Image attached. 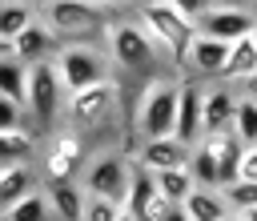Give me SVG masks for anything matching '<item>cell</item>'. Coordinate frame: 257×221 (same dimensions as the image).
<instances>
[{
    "instance_id": "1",
    "label": "cell",
    "mask_w": 257,
    "mask_h": 221,
    "mask_svg": "<svg viewBox=\"0 0 257 221\" xmlns=\"http://www.w3.org/2000/svg\"><path fill=\"white\" fill-rule=\"evenodd\" d=\"M133 16H137V24L153 36V44L161 48L165 64H169L177 76H185L189 48L197 44V20L185 16V12H181L177 4H169V0H149V4H141Z\"/></svg>"
},
{
    "instance_id": "2",
    "label": "cell",
    "mask_w": 257,
    "mask_h": 221,
    "mask_svg": "<svg viewBox=\"0 0 257 221\" xmlns=\"http://www.w3.org/2000/svg\"><path fill=\"white\" fill-rule=\"evenodd\" d=\"M60 44H104V32L112 24L108 8L96 0H48L36 12Z\"/></svg>"
},
{
    "instance_id": "3",
    "label": "cell",
    "mask_w": 257,
    "mask_h": 221,
    "mask_svg": "<svg viewBox=\"0 0 257 221\" xmlns=\"http://www.w3.org/2000/svg\"><path fill=\"white\" fill-rule=\"evenodd\" d=\"M237 161H241V141L233 133H205L189 149V177L201 189H225L237 181Z\"/></svg>"
},
{
    "instance_id": "4",
    "label": "cell",
    "mask_w": 257,
    "mask_h": 221,
    "mask_svg": "<svg viewBox=\"0 0 257 221\" xmlns=\"http://www.w3.org/2000/svg\"><path fill=\"white\" fill-rule=\"evenodd\" d=\"M64 104H68V92L48 64H32L28 68V88H24V113H28V129L36 137H48L64 125Z\"/></svg>"
},
{
    "instance_id": "5",
    "label": "cell",
    "mask_w": 257,
    "mask_h": 221,
    "mask_svg": "<svg viewBox=\"0 0 257 221\" xmlns=\"http://www.w3.org/2000/svg\"><path fill=\"white\" fill-rule=\"evenodd\" d=\"M104 52H108V64L120 68V72H149L157 64H165L161 48L153 44V36L133 20H112L108 32H104Z\"/></svg>"
},
{
    "instance_id": "6",
    "label": "cell",
    "mask_w": 257,
    "mask_h": 221,
    "mask_svg": "<svg viewBox=\"0 0 257 221\" xmlns=\"http://www.w3.org/2000/svg\"><path fill=\"white\" fill-rule=\"evenodd\" d=\"M52 68H56V76H60V84H64L68 96L80 92V88L116 80L104 44H60V52L52 56Z\"/></svg>"
},
{
    "instance_id": "7",
    "label": "cell",
    "mask_w": 257,
    "mask_h": 221,
    "mask_svg": "<svg viewBox=\"0 0 257 221\" xmlns=\"http://www.w3.org/2000/svg\"><path fill=\"white\" fill-rule=\"evenodd\" d=\"M177 88H181L177 72L149 80V88L137 100V137L141 141L173 137V125H177Z\"/></svg>"
},
{
    "instance_id": "8",
    "label": "cell",
    "mask_w": 257,
    "mask_h": 221,
    "mask_svg": "<svg viewBox=\"0 0 257 221\" xmlns=\"http://www.w3.org/2000/svg\"><path fill=\"white\" fill-rule=\"evenodd\" d=\"M128 181H133V157L124 149H100L80 169V189L88 197H104V201H116V205H124Z\"/></svg>"
},
{
    "instance_id": "9",
    "label": "cell",
    "mask_w": 257,
    "mask_h": 221,
    "mask_svg": "<svg viewBox=\"0 0 257 221\" xmlns=\"http://www.w3.org/2000/svg\"><path fill=\"white\" fill-rule=\"evenodd\" d=\"M116 80H104V84H92V88H80L68 96L64 104V129H72L76 137H88V133H100L108 129V121L116 117Z\"/></svg>"
},
{
    "instance_id": "10",
    "label": "cell",
    "mask_w": 257,
    "mask_h": 221,
    "mask_svg": "<svg viewBox=\"0 0 257 221\" xmlns=\"http://www.w3.org/2000/svg\"><path fill=\"white\" fill-rule=\"evenodd\" d=\"M44 141V149H40V181H72L80 169H84V161H88V141L84 137H76L72 129H56V133H48V137H40Z\"/></svg>"
},
{
    "instance_id": "11",
    "label": "cell",
    "mask_w": 257,
    "mask_h": 221,
    "mask_svg": "<svg viewBox=\"0 0 257 221\" xmlns=\"http://www.w3.org/2000/svg\"><path fill=\"white\" fill-rule=\"evenodd\" d=\"M173 205L157 193V181L153 173H145L141 165H133V181H128V193H124V213L133 221H165Z\"/></svg>"
},
{
    "instance_id": "12",
    "label": "cell",
    "mask_w": 257,
    "mask_h": 221,
    "mask_svg": "<svg viewBox=\"0 0 257 221\" xmlns=\"http://www.w3.org/2000/svg\"><path fill=\"white\" fill-rule=\"evenodd\" d=\"M253 20H257V16L245 12V8H209V12L197 16V32L209 36V40L233 44V40H241V36L253 32Z\"/></svg>"
},
{
    "instance_id": "13",
    "label": "cell",
    "mask_w": 257,
    "mask_h": 221,
    "mask_svg": "<svg viewBox=\"0 0 257 221\" xmlns=\"http://www.w3.org/2000/svg\"><path fill=\"white\" fill-rule=\"evenodd\" d=\"M189 149L177 137H157V141H141L133 153V165H141L145 173H165V169H185L189 165Z\"/></svg>"
},
{
    "instance_id": "14",
    "label": "cell",
    "mask_w": 257,
    "mask_h": 221,
    "mask_svg": "<svg viewBox=\"0 0 257 221\" xmlns=\"http://www.w3.org/2000/svg\"><path fill=\"white\" fill-rule=\"evenodd\" d=\"M201 96H205V84H201V80H193V76H181L173 137H177V141H185V145H197V141H201Z\"/></svg>"
},
{
    "instance_id": "15",
    "label": "cell",
    "mask_w": 257,
    "mask_h": 221,
    "mask_svg": "<svg viewBox=\"0 0 257 221\" xmlns=\"http://www.w3.org/2000/svg\"><path fill=\"white\" fill-rule=\"evenodd\" d=\"M56 52H60V40L52 36V28H48L40 16L12 40V56H16L20 64H28V68H32V64H48Z\"/></svg>"
},
{
    "instance_id": "16",
    "label": "cell",
    "mask_w": 257,
    "mask_h": 221,
    "mask_svg": "<svg viewBox=\"0 0 257 221\" xmlns=\"http://www.w3.org/2000/svg\"><path fill=\"white\" fill-rule=\"evenodd\" d=\"M233 108H237V92L229 84H213L201 96V137L205 133H233Z\"/></svg>"
},
{
    "instance_id": "17",
    "label": "cell",
    "mask_w": 257,
    "mask_h": 221,
    "mask_svg": "<svg viewBox=\"0 0 257 221\" xmlns=\"http://www.w3.org/2000/svg\"><path fill=\"white\" fill-rule=\"evenodd\" d=\"M225 56H229V44L209 40V36L197 32V44L189 48V60H185V76H193V80H221Z\"/></svg>"
},
{
    "instance_id": "18",
    "label": "cell",
    "mask_w": 257,
    "mask_h": 221,
    "mask_svg": "<svg viewBox=\"0 0 257 221\" xmlns=\"http://www.w3.org/2000/svg\"><path fill=\"white\" fill-rule=\"evenodd\" d=\"M40 193H44V201L52 209V221H80V213H84L80 181H44Z\"/></svg>"
},
{
    "instance_id": "19",
    "label": "cell",
    "mask_w": 257,
    "mask_h": 221,
    "mask_svg": "<svg viewBox=\"0 0 257 221\" xmlns=\"http://www.w3.org/2000/svg\"><path fill=\"white\" fill-rule=\"evenodd\" d=\"M36 189H40V173L32 165H8V169H0V213H8L12 205H20Z\"/></svg>"
},
{
    "instance_id": "20",
    "label": "cell",
    "mask_w": 257,
    "mask_h": 221,
    "mask_svg": "<svg viewBox=\"0 0 257 221\" xmlns=\"http://www.w3.org/2000/svg\"><path fill=\"white\" fill-rule=\"evenodd\" d=\"M181 209H185L189 221H225V217H229L225 193H221V189H201V185L181 201Z\"/></svg>"
},
{
    "instance_id": "21",
    "label": "cell",
    "mask_w": 257,
    "mask_h": 221,
    "mask_svg": "<svg viewBox=\"0 0 257 221\" xmlns=\"http://www.w3.org/2000/svg\"><path fill=\"white\" fill-rule=\"evenodd\" d=\"M257 72V44L249 36L233 40L229 44V56H225V68H221V80H229V88H237L245 76Z\"/></svg>"
},
{
    "instance_id": "22",
    "label": "cell",
    "mask_w": 257,
    "mask_h": 221,
    "mask_svg": "<svg viewBox=\"0 0 257 221\" xmlns=\"http://www.w3.org/2000/svg\"><path fill=\"white\" fill-rule=\"evenodd\" d=\"M32 161H36V133L32 129L0 133V169H8V165H32Z\"/></svg>"
},
{
    "instance_id": "23",
    "label": "cell",
    "mask_w": 257,
    "mask_h": 221,
    "mask_svg": "<svg viewBox=\"0 0 257 221\" xmlns=\"http://www.w3.org/2000/svg\"><path fill=\"white\" fill-rule=\"evenodd\" d=\"M24 88H28V64H20L12 52L0 56V96L24 104Z\"/></svg>"
},
{
    "instance_id": "24",
    "label": "cell",
    "mask_w": 257,
    "mask_h": 221,
    "mask_svg": "<svg viewBox=\"0 0 257 221\" xmlns=\"http://www.w3.org/2000/svg\"><path fill=\"white\" fill-rule=\"evenodd\" d=\"M153 181H157V193L169 201V205H181L197 185H193V177H189V169H165V173H153Z\"/></svg>"
},
{
    "instance_id": "25",
    "label": "cell",
    "mask_w": 257,
    "mask_h": 221,
    "mask_svg": "<svg viewBox=\"0 0 257 221\" xmlns=\"http://www.w3.org/2000/svg\"><path fill=\"white\" fill-rule=\"evenodd\" d=\"M36 20V8H28V4H20V0H8V4H0V36L12 44L28 24Z\"/></svg>"
},
{
    "instance_id": "26",
    "label": "cell",
    "mask_w": 257,
    "mask_h": 221,
    "mask_svg": "<svg viewBox=\"0 0 257 221\" xmlns=\"http://www.w3.org/2000/svg\"><path fill=\"white\" fill-rule=\"evenodd\" d=\"M233 137L241 141V149L257 145V104H253V100H241V96H237V108H233Z\"/></svg>"
},
{
    "instance_id": "27",
    "label": "cell",
    "mask_w": 257,
    "mask_h": 221,
    "mask_svg": "<svg viewBox=\"0 0 257 221\" xmlns=\"http://www.w3.org/2000/svg\"><path fill=\"white\" fill-rule=\"evenodd\" d=\"M0 221H52V209H48L44 193L36 189V193H28L20 205H12L8 213H0Z\"/></svg>"
},
{
    "instance_id": "28",
    "label": "cell",
    "mask_w": 257,
    "mask_h": 221,
    "mask_svg": "<svg viewBox=\"0 0 257 221\" xmlns=\"http://www.w3.org/2000/svg\"><path fill=\"white\" fill-rule=\"evenodd\" d=\"M221 193H225L229 213H249V209H257V181H233V185H225Z\"/></svg>"
},
{
    "instance_id": "29",
    "label": "cell",
    "mask_w": 257,
    "mask_h": 221,
    "mask_svg": "<svg viewBox=\"0 0 257 221\" xmlns=\"http://www.w3.org/2000/svg\"><path fill=\"white\" fill-rule=\"evenodd\" d=\"M120 213H124V205L104 201V197H88V193H84V213H80V221H116Z\"/></svg>"
},
{
    "instance_id": "30",
    "label": "cell",
    "mask_w": 257,
    "mask_h": 221,
    "mask_svg": "<svg viewBox=\"0 0 257 221\" xmlns=\"http://www.w3.org/2000/svg\"><path fill=\"white\" fill-rule=\"evenodd\" d=\"M16 129H28V113L20 100L0 96V133H16Z\"/></svg>"
},
{
    "instance_id": "31",
    "label": "cell",
    "mask_w": 257,
    "mask_h": 221,
    "mask_svg": "<svg viewBox=\"0 0 257 221\" xmlns=\"http://www.w3.org/2000/svg\"><path fill=\"white\" fill-rule=\"evenodd\" d=\"M237 181H257V145L241 149V161H237Z\"/></svg>"
},
{
    "instance_id": "32",
    "label": "cell",
    "mask_w": 257,
    "mask_h": 221,
    "mask_svg": "<svg viewBox=\"0 0 257 221\" xmlns=\"http://www.w3.org/2000/svg\"><path fill=\"white\" fill-rule=\"evenodd\" d=\"M169 4H177V8H181L185 16H193V20H197L201 12H209V8H213V0H169Z\"/></svg>"
},
{
    "instance_id": "33",
    "label": "cell",
    "mask_w": 257,
    "mask_h": 221,
    "mask_svg": "<svg viewBox=\"0 0 257 221\" xmlns=\"http://www.w3.org/2000/svg\"><path fill=\"white\" fill-rule=\"evenodd\" d=\"M233 92H237L241 100H253V104H257V72H253V76H245V80H241Z\"/></svg>"
},
{
    "instance_id": "34",
    "label": "cell",
    "mask_w": 257,
    "mask_h": 221,
    "mask_svg": "<svg viewBox=\"0 0 257 221\" xmlns=\"http://www.w3.org/2000/svg\"><path fill=\"white\" fill-rule=\"evenodd\" d=\"M96 4H100V8H108V12H120V8H133V12H137V8H141V4H149V0H96Z\"/></svg>"
},
{
    "instance_id": "35",
    "label": "cell",
    "mask_w": 257,
    "mask_h": 221,
    "mask_svg": "<svg viewBox=\"0 0 257 221\" xmlns=\"http://www.w3.org/2000/svg\"><path fill=\"white\" fill-rule=\"evenodd\" d=\"M213 8H245L249 12V0H213Z\"/></svg>"
},
{
    "instance_id": "36",
    "label": "cell",
    "mask_w": 257,
    "mask_h": 221,
    "mask_svg": "<svg viewBox=\"0 0 257 221\" xmlns=\"http://www.w3.org/2000/svg\"><path fill=\"white\" fill-rule=\"evenodd\" d=\"M165 221H189V217H185V209H181V205H173V209L165 213Z\"/></svg>"
},
{
    "instance_id": "37",
    "label": "cell",
    "mask_w": 257,
    "mask_h": 221,
    "mask_svg": "<svg viewBox=\"0 0 257 221\" xmlns=\"http://www.w3.org/2000/svg\"><path fill=\"white\" fill-rule=\"evenodd\" d=\"M20 4H28V8H36V12H40V8L48 4V0H20Z\"/></svg>"
},
{
    "instance_id": "38",
    "label": "cell",
    "mask_w": 257,
    "mask_h": 221,
    "mask_svg": "<svg viewBox=\"0 0 257 221\" xmlns=\"http://www.w3.org/2000/svg\"><path fill=\"white\" fill-rule=\"evenodd\" d=\"M8 52H12V44H8L4 36H0V56H8Z\"/></svg>"
},
{
    "instance_id": "39",
    "label": "cell",
    "mask_w": 257,
    "mask_h": 221,
    "mask_svg": "<svg viewBox=\"0 0 257 221\" xmlns=\"http://www.w3.org/2000/svg\"><path fill=\"white\" fill-rule=\"evenodd\" d=\"M241 217H245V221H257V209H249V213H241Z\"/></svg>"
},
{
    "instance_id": "40",
    "label": "cell",
    "mask_w": 257,
    "mask_h": 221,
    "mask_svg": "<svg viewBox=\"0 0 257 221\" xmlns=\"http://www.w3.org/2000/svg\"><path fill=\"white\" fill-rule=\"evenodd\" d=\"M249 40H253V44H257V20H253V32H249Z\"/></svg>"
},
{
    "instance_id": "41",
    "label": "cell",
    "mask_w": 257,
    "mask_h": 221,
    "mask_svg": "<svg viewBox=\"0 0 257 221\" xmlns=\"http://www.w3.org/2000/svg\"><path fill=\"white\" fill-rule=\"evenodd\" d=\"M225 221H245V217H241V213H229V217H225Z\"/></svg>"
},
{
    "instance_id": "42",
    "label": "cell",
    "mask_w": 257,
    "mask_h": 221,
    "mask_svg": "<svg viewBox=\"0 0 257 221\" xmlns=\"http://www.w3.org/2000/svg\"><path fill=\"white\" fill-rule=\"evenodd\" d=\"M249 12H253V16H257V0H249Z\"/></svg>"
},
{
    "instance_id": "43",
    "label": "cell",
    "mask_w": 257,
    "mask_h": 221,
    "mask_svg": "<svg viewBox=\"0 0 257 221\" xmlns=\"http://www.w3.org/2000/svg\"><path fill=\"white\" fill-rule=\"evenodd\" d=\"M116 221H133V217H128V213H120V217H116Z\"/></svg>"
},
{
    "instance_id": "44",
    "label": "cell",
    "mask_w": 257,
    "mask_h": 221,
    "mask_svg": "<svg viewBox=\"0 0 257 221\" xmlns=\"http://www.w3.org/2000/svg\"><path fill=\"white\" fill-rule=\"evenodd\" d=\"M0 4H8V0H0Z\"/></svg>"
}]
</instances>
